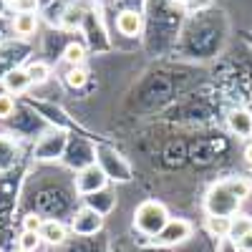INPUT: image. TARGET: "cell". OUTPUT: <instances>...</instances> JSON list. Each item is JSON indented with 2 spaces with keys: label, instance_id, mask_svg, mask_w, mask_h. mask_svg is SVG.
<instances>
[{
  "label": "cell",
  "instance_id": "1",
  "mask_svg": "<svg viewBox=\"0 0 252 252\" xmlns=\"http://www.w3.org/2000/svg\"><path fill=\"white\" fill-rule=\"evenodd\" d=\"M252 184L242 177H232L209 187V192L204 197V209L209 217H235L240 204L247 199Z\"/></svg>",
  "mask_w": 252,
  "mask_h": 252
},
{
  "label": "cell",
  "instance_id": "2",
  "mask_svg": "<svg viewBox=\"0 0 252 252\" xmlns=\"http://www.w3.org/2000/svg\"><path fill=\"white\" fill-rule=\"evenodd\" d=\"M169 222V212L161 202H154V199H146L136 207L134 212V224L139 232L149 235V237H159V232L166 227Z\"/></svg>",
  "mask_w": 252,
  "mask_h": 252
},
{
  "label": "cell",
  "instance_id": "3",
  "mask_svg": "<svg viewBox=\"0 0 252 252\" xmlns=\"http://www.w3.org/2000/svg\"><path fill=\"white\" fill-rule=\"evenodd\" d=\"M66 146H68V134L63 129H51V131H46L43 136L35 141L33 157L38 161H56V159L63 157Z\"/></svg>",
  "mask_w": 252,
  "mask_h": 252
},
{
  "label": "cell",
  "instance_id": "4",
  "mask_svg": "<svg viewBox=\"0 0 252 252\" xmlns=\"http://www.w3.org/2000/svg\"><path fill=\"white\" fill-rule=\"evenodd\" d=\"M96 154H98L96 164L106 172L109 179H114V182H129L131 179V166L121 159V154H116L114 149H109V146H98Z\"/></svg>",
  "mask_w": 252,
  "mask_h": 252
},
{
  "label": "cell",
  "instance_id": "5",
  "mask_svg": "<svg viewBox=\"0 0 252 252\" xmlns=\"http://www.w3.org/2000/svg\"><path fill=\"white\" fill-rule=\"evenodd\" d=\"M109 184V177L101 166L94 161V164H86L83 169L76 174V192L83 194V197H91L96 192H103Z\"/></svg>",
  "mask_w": 252,
  "mask_h": 252
},
{
  "label": "cell",
  "instance_id": "6",
  "mask_svg": "<svg viewBox=\"0 0 252 252\" xmlns=\"http://www.w3.org/2000/svg\"><path fill=\"white\" fill-rule=\"evenodd\" d=\"M103 227V215L101 212H96L94 207H81L78 212H76V217H73V222H71V229L76 235H81V237H89V235H96L98 229Z\"/></svg>",
  "mask_w": 252,
  "mask_h": 252
},
{
  "label": "cell",
  "instance_id": "7",
  "mask_svg": "<svg viewBox=\"0 0 252 252\" xmlns=\"http://www.w3.org/2000/svg\"><path fill=\"white\" fill-rule=\"evenodd\" d=\"M189 237H192V222H187V220H169L166 227L159 232L157 242H161V245H182Z\"/></svg>",
  "mask_w": 252,
  "mask_h": 252
},
{
  "label": "cell",
  "instance_id": "8",
  "mask_svg": "<svg viewBox=\"0 0 252 252\" xmlns=\"http://www.w3.org/2000/svg\"><path fill=\"white\" fill-rule=\"evenodd\" d=\"M3 83H5V94H23L33 81L26 68H8L3 76Z\"/></svg>",
  "mask_w": 252,
  "mask_h": 252
},
{
  "label": "cell",
  "instance_id": "9",
  "mask_svg": "<svg viewBox=\"0 0 252 252\" xmlns=\"http://www.w3.org/2000/svg\"><path fill=\"white\" fill-rule=\"evenodd\" d=\"M227 124H229V131L237 134V136H252V114L245 111V109H235L229 111L227 116Z\"/></svg>",
  "mask_w": 252,
  "mask_h": 252
},
{
  "label": "cell",
  "instance_id": "10",
  "mask_svg": "<svg viewBox=\"0 0 252 252\" xmlns=\"http://www.w3.org/2000/svg\"><path fill=\"white\" fill-rule=\"evenodd\" d=\"M116 28H119V33L129 35V38L139 35V33H141V15H139L136 10H124V13H119Z\"/></svg>",
  "mask_w": 252,
  "mask_h": 252
},
{
  "label": "cell",
  "instance_id": "11",
  "mask_svg": "<svg viewBox=\"0 0 252 252\" xmlns=\"http://www.w3.org/2000/svg\"><path fill=\"white\" fill-rule=\"evenodd\" d=\"M15 161H18V144L10 136L0 134V172L13 169Z\"/></svg>",
  "mask_w": 252,
  "mask_h": 252
},
{
  "label": "cell",
  "instance_id": "12",
  "mask_svg": "<svg viewBox=\"0 0 252 252\" xmlns=\"http://www.w3.org/2000/svg\"><path fill=\"white\" fill-rule=\"evenodd\" d=\"M66 235H68L66 224H61L58 220H46L43 227H40V240L48 242V245H61L66 240Z\"/></svg>",
  "mask_w": 252,
  "mask_h": 252
},
{
  "label": "cell",
  "instance_id": "13",
  "mask_svg": "<svg viewBox=\"0 0 252 252\" xmlns=\"http://www.w3.org/2000/svg\"><path fill=\"white\" fill-rule=\"evenodd\" d=\"M38 28V18H35V10H28V13H15L13 18V31L18 35H33Z\"/></svg>",
  "mask_w": 252,
  "mask_h": 252
},
{
  "label": "cell",
  "instance_id": "14",
  "mask_svg": "<svg viewBox=\"0 0 252 252\" xmlns=\"http://www.w3.org/2000/svg\"><path fill=\"white\" fill-rule=\"evenodd\" d=\"M252 232V217H245V215H240V217H229V240H235V242H240L245 235H250Z\"/></svg>",
  "mask_w": 252,
  "mask_h": 252
},
{
  "label": "cell",
  "instance_id": "15",
  "mask_svg": "<svg viewBox=\"0 0 252 252\" xmlns=\"http://www.w3.org/2000/svg\"><path fill=\"white\" fill-rule=\"evenodd\" d=\"M86 199H89V207H94L96 212H101V215H106L109 209L114 207V197L106 194V192H96V194H91Z\"/></svg>",
  "mask_w": 252,
  "mask_h": 252
},
{
  "label": "cell",
  "instance_id": "16",
  "mask_svg": "<svg viewBox=\"0 0 252 252\" xmlns=\"http://www.w3.org/2000/svg\"><path fill=\"white\" fill-rule=\"evenodd\" d=\"M63 58H66V63H71V66H81L83 58H86V48L81 43H68L66 51H63Z\"/></svg>",
  "mask_w": 252,
  "mask_h": 252
},
{
  "label": "cell",
  "instance_id": "17",
  "mask_svg": "<svg viewBox=\"0 0 252 252\" xmlns=\"http://www.w3.org/2000/svg\"><path fill=\"white\" fill-rule=\"evenodd\" d=\"M207 229L217 237L229 235V217H207Z\"/></svg>",
  "mask_w": 252,
  "mask_h": 252
},
{
  "label": "cell",
  "instance_id": "18",
  "mask_svg": "<svg viewBox=\"0 0 252 252\" xmlns=\"http://www.w3.org/2000/svg\"><path fill=\"white\" fill-rule=\"evenodd\" d=\"M40 242H43V240H40V235H35V232H23V235L18 237V250H26V252H35Z\"/></svg>",
  "mask_w": 252,
  "mask_h": 252
},
{
  "label": "cell",
  "instance_id": "19",
  "mask_svg": "<svg viewBox=\"0 0 252 252\" xmlns=\"http://www.w3.org/2000/svg\"><path fill=\"white\" fill-rule=\"evenodd\" d=\"M86 78H89V73L83 71L81 66H71V71L66 73V83L71 89H81L83 83H86Z\"/></svg>",
  "mask_w": 252,
  "mask_h": 252
},
{
  "label": "cell",
  "instance_id": "20",
  "mask_svg": "<svg viewBox=\"0 0 252 252\" xmlns=\"http://www.w3.org/2000/svg\"><path fill=\"white\" fill-rule=\"evenodd\" d=\"M26 71H28V76H31L33 83H43V81L48 78V73H51V68L46 66V63H40V61H38V63H31Z\"/></svg>",
  "mask_w": 252,
  "mask_h": 252
},
{
  "label": "cell",
  "instance_id": "21",
  "mask_svg": "<svg viewBox=\"0 0 252 252\" xmlns=\"http://www.w3.org/2000/svg\"><path fill=\"white\" fill-rule=\"evenodd\" d=\"M43 222H46V220H40L38 215H26V217H23V232H35V235H40V227H43Z\"/></svg>",
  "mask_w": 252,
  "mask_h": 252
},
{
  "label": "cell",
  "instance_id": "22",
  "mask_svg": "<svg viewBox=\"0 0 252 252\" xmlns=\"http://www.w3.org/2000/svg\"><path fill=\"white\" fill-rule=\"evenodd\" d=\"M15 111V101L10 94H0V119H8Z\"/></svg>",
  "mask_w": 252,
  "mask_h": 252
},
{
  "label": "cell",
  "instance_id": "23",
  "mask_svg": "<svg viewBox=\"0 0 252 252\" xmlns=\"http://www.w3.org/2000/svg\"><path fill=\"white\" fill-rule=\"evenodd\" d=\"M8 8H13L15 13H28V10H35L38 0H5Z\"/></svg>",
  "mask_w": 252,
  "mask_h": 252
},
{
  "label": "cell",
  "instance_id": "24",
  "mask_svg": "<svg viewBox=\"0 0 252 252\" xmlns=\"http://www.w3.org/2000/svg\"><path fill=\"white\" fill-rule=\"evenodd\" d=\"M217 252H240V247H237V242H235V240L222 237V240H220V247H217Z\"/></svg>",
  "mask_w": 252,
  "mask_h": 252
},
{
  "label": "cell",
  "instance_id": "25",
  "mask_svg": "<svg viewBox=\"0 0 252 252\" xmlns=\"http://www.w3.org/2000/svg\"><path fill=\"white\" fill-rule=\"evenodd\" d=\"M237 247H240V252H252V232L245 235V237L237 242Z\"/></svg>",
  "mask_w": 252,
  "mask_h": 252
},
{
  "label": "cell",
  "instance_id": "26",
  "mask_svg": "<svg viewBox=\"0 0 252 252\" xmlns=\"http://www.w3.org/2000/svg\"><path fill=\"white\" fill-rule=\"evenodd\" d=\"M245 161H247V164L252 166V144H250L247 149H245Z\"/></svg>",
  "mask_w": 252,
  "mask_h": 252
},
{
  "label": "cell",
  "instance_id": "27",
  "mask_svg": "<svg viewBox=\"0 0 252 252\" xmlns=\"http://www.w3.org/2000/svg\"><path fill=\"white\" fill-rule=\"evenodd\" d=\"M18 252H26V250H18Z\"/></svg>",
  "mask_w": 252,
  "mask_h": 252
}]
</instances>
